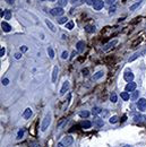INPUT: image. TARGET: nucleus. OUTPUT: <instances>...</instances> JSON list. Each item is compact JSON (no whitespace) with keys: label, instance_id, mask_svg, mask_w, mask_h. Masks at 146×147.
<instances>
[{"label":"nucleus","instance_id":"obj_1","mask_svg":"<svg viewBox=\"0 0 146 147\" xmlns=\"http://www.w3.org/2000/svg\"><path fill=\"white\" fill-rule=\"evenodd\" d=\"M50 123H51V114H47V116L44 117V119H43V121H42L41 130H42V131H45V130L48 129V127L50 126Z\"/></svg>","mask_w":146,"mask_h":147},{"label":"nucleus","instance_id":"obj_2","mask_svg":"<svg viewBox=\"0 0 146 147\" xmlns=\"http://www.w3.org/2000/svg\"><path fill=\"white\" fill-rule=\"evenodd\" d=\"M50 13H51V15H53V16H61V15L64 14V9H62V7H56V8L51 9Z\"/></svg>","mask_w":146,"mask_h":147},{"label":"nucleus","instance_id":"obj_3","mask_svg":"<svg viewBox=\"0 0 146 147\" xmlns=\"http://www.w3.org/2000/svg\"><path fill=\"white\" fill-rule=\"evenodd\" d=\"M137 108L141 111H144L146 109V100L145 99H139L137 101Z\"/></svg>","mask_w":146,"mask_h":147},{"label":"nucleus","instance_id":"obj_4","mask_svg":"<svg viewBox=\"0 0 146 147\" xmlns=\"http://www.w3.org/2000/svg\"><path fill=\"white\" fill-rule=\"evenodd\" d=\"M117 43H118V41H117V40H113V41H111V42L107 43L103 47V51H109V50H110V49H112L114 45H117Z\"/></svg>","mask_w":146,"mask_h":147},{"label":"nucleus","instance_id":"obj_5","mask_svg":"<svg viewBox=\"0 0 146 147\" xmlns=\"http://www.w3.org/2000/svg\"><path fill=\"white\" fill-rule=\"evenodd\" d=\"M61 143L64 144L65 146H70V145L74 143V138L71 137V136H67V137H65V138L62 139Z\"/></svg>","mask_w":146,"mask_h":147},{"label":"nucleus","instance_id":"obj_6","mask_svg":"<svg viewBox=\"0 0 146 147\" xmlns=\"http://www.w3.org/2000/svg\"><path fill=\"white\" fill-rule=\"evenodd\" d=\"M104 6V2L103 0H96L94 2V5H93V7H94L95 10H100V9H102Z\"/></svg>","mask_w":146,"mask_h":147},{"label":"nucleus","instance_id":"obj_7","mask_svg":"<svg viewBox=\"0 0 146 147\" xmlns=\"http://www.w3.org/2000/svg\"><path fill=\"white\" fill-rule=\"evenodd\" d=\"M136 83H133V82H130L128 83L127 85H126V92H134L135 89H136Z\"/></svg>","mask_w":146,"mask_h":147},{"label":"nucleus","instance_id":"obj_8","mask_svg":"<svg viewBox=\"0 0 146 147\" xmlns=\"http://www.w3.org/2000/svg\"><path fill=\"white\" fill-rule=\"evenodd\" d=\"M124 78H125V80L126 82H133V79H134V74L133 73H130V71H126L125 75H124Z\"/></svg>","mask_w":146,"mask_h":147},{"label":"nucleus","instance_id":"obj_9","mask_svg":"<svg viewBox=\"0 0 146 147\" xmlns=\"http://www.w3.org/2000/svg\"><path fill=\"white\" fill-rule=\"evenodd\" d=\"M68 88H69V83L65 82L64 85H62V87H61V89H60V95H65V94H66V92L68 91Z\"/></svg>","mask_w":146,"mask_h":147},{"label":"nucleus","instance_id":"obj_10","mask_svg":"<svg viewBox=\"0 0 146 147\" xmlns=\"http://www.w3.org/2000/svg\"><path fill=\"white\" fill-rule=\"evenodd\" d=\"M1 28H2V31H4V32H10V31H11V26L9 25L8 23L2 22V23H1Z\"/></svg>","mask_w":146,"mask_h":147},{"label":"nucleus","instance_id":"obj_11","mask_svg":"<svg viewBox=\"0 0 146 147\" xmlns=\"http://www.w3.org/2000/svg\"><path fill=\"white\" fill-rule=\"evenodd\" d=\"M79 126H81L82 128H84V129H87V128H91L92 123H91L90 121H87V120H83V121L79 122Z\"/></svg>","mask_w":146,"mask_h":147},{"label":"nucleus","instance_id":"obj_12","mask_svg":"<svg viewBox=\"0 0 146 147\" xmlns=\"http://www.w3.org/2000/svg\"><path fill=\"white\" fill-rule=\"evenodd\" d=\"M84 47H85V42H84V41H79V42H77V44H76V48H77L78 52L84 51Z\"/></svg>","mask_w":146,"mask_h":147},{"label":"nucleus","instance_id":"obj_13","mask_svg":"<svg viewBox=\"0 0 146 147\" xmlns=\"http://www.w3.org/2000/svg\"><path fill=\"white\" fill-rule=\"evenodd\" d=\"M32 110H31L30 108H27L25 110V111H24V113H23V118H24V119H30L31 118V116H32Z\"/></svg>","mask_w":146,"mask_h":147},{"label":"nucleus","instance_id":"obj_14","mask_svg":"<svg viewBox=\"0 0 146 147\" xmlns=\"http://www.w3.org/2000/svg\"><path fill=\"white\" fill-rule=\"evenodd\" d=\"M144 53H145V51L136 52V53H135V54H134L133 57H130V58H129V59H128V61H129V62H131V61H134V60H135V59H137L138 57H139V56H142V54H144Z\"/></svg>","mask_w":146,"mask_h":147},{"label":"nucleus","instance_id":"obj_15","mask_svg":"<svg viewBox=\"0 0 146 147\" xmlns=\"http://www.w3.org/2000/svg\"><path fill=\"white\" fill-rule=\"evenodd\" d=\"M57 76H58V67H57V66H54L53 71H52V83H56Z\"/></svg>","mask_w":146,"mask_h":147},{"label":"nucleus","instance_id":"obj_16","mask_svg":"<svg viewBox=\"0 0 146 147\" xmlns=\"http://www.w3.org/2000/svg\"><path fill=\"white\" fill-rule=\"evenodd\" d=\"M85 32H87V33H94L95 26L94 25H86L85 26Z\"/></svg>","mask_w":146,"mask_h":147},{"label":"nucleus","instance_id":"obj_17","mask_svg":"<svg viewBox=\"0 0 146 147\" xmlns=\"http://www.w3.org/2000/svg\"><path fill=\"white\" fill-rule=\"evenodd\" d=\"M103 75H104L103 71H97V73H96L94 76L92 77V79H93V80H97V79H100L101 77H103Z\"/></svg>","mask_w":146,"mask_h":147},{"label":"nucleus","instance_id":"obj_18","mask_svg":"<svg viewBox=\"0 0 146 147\" xmlns=\"http://www.w3.org/2000/svg\"><path fill=\"white\" fill-rule=\"evenodd\" d=\"M45 24H47L48 27H49V28L52 31V32H56V31H57V30H56V27H54V25H53V24H52V23L50 22L49 19H47V21H45Z\"/></svg>","mask_w":146,"mask_h":147},{"label":"nucleus","instance_id":"obj_19","mask_svg":"<svg viewBox=\"0 0 146 147\" xmlns=\"http://www.w3.org/2000/svg\"><path fill=\"white\" fill-rule=\"evenodd\" d=\"M129 97H130V96H129L128 92H122V93H121V99L124 100V101H128Z\"/></svg>","mask_w":146,"mask_h":147},{"label":"nucleus","instance_id":"obj_20","mask_svg":"<svg viewBox=\"0 0 146 147\" xmlns=\"http://www.w3.org/2000/svg\"><path fill=\"white\" fill-rule=\"evenodd\" d=\"M88 116H90V112H88V111H81V112H79V117L81 118H87L88 117Z\"/></svg>","mask_w":146,"mask_h":147},{"label":"nucleus","instance_id":"obj_21","mask_svg":"<svg viewBox=\"0 0 146 147\" xmlns=\"http://www.w3.org/2000/svg\"><path fill=\"white\" fill-rule=\"evenodd\" d=\"M48 54H49V57H50L51 59H53V58H54V52H53V49L50 48V47L48 48Z\"/></svg>","mask_w":146,"mask_h":147},{"label":"nucleus","instance_id":"obj_22","mask_svg":"<svg viewBox=\"0 0 146 147\" xmlns=\"http://www.w3.org/2000/svg\"><path fill=\"white\" fill-rule=\"evenodd\" d=\"M138 95H139V92L134 91L133 94H131V100H133V101H136V100L138 99Z\"/></svg>","mask_w":146,"mask_h":147},{"label":"nucleus","instance_id":"obj_23","mask_svg":"<svg viewBox=\"0 0 146 147\" xmlns=\"http://www.w3.org/2000/svg\"><path fill=\"white\" fill-rule=\"evenodd\" d=\"M109 121H110V123H117V122L119 121V118L117 117V116H113V117L110 118V120H109Z\"/></svg>","mask_w":146,"mask_h":147},{"label":"nucleus","instance_id":"obj_24","mask_svg":"<svg viewBox=\"0 0 146 147\" xmlns=\"http://www.w3.org/2000/svg\"><path fill=\"white\" fill-rule=\"evenodd\" d=\"M142 37H139V39H137L136 40V41H134L133 43H131V48H135V47H136V45H137V44H139L141 43V42H142Z\"/></svg>","mask_w":146,"mask_h":147},{"label":"nucleus","instance_id":"obj_25","mask_svg":"<svg viewBox=\"0 0 146 147\" xmlns=\"http://www.w3.org/2000/svg\"><path fill=\"white\" fill-rule=\"evenodd\" d=\"M139 5H141V1H137L136 4H134L133 6H130V10H131V11H134L136 8H138V7H139Z\"/></svg>","mask_w":146,"mask_h":147},{"label":"nucleus","instance_id":"obj_26","mask_svg":"<svg viewBox=\"0 0 146 147\" xmlns=\"http://www.w3.org/2000/svg\"><path fill=\"white\" fill-rule=\"evenodd\" d=\"M67 0H58V5L60 6V7H65V6H67Z\"/></svg>","mask_w":146,"mask_h":147},{"label":"nucleus","instance_id":"obj_27","mask_svg":"<svg viewBox=\"0 0 146 147\" xmlns=\"http://www.w3.org/2000/svg\"><path fill=\"white\" fill-rule=\"evenodd\" d=\"M110 100H111L112 103H116L117 102V94L116 93H112L111 96H110Z\"/></svg>","mask_w":146,"mask_h":147},{"label":"nucleus","instance_id":"obj_28","mask_svg":"<svg viewBox=\"0 0 146 147\" xmlns=\"http://www.w3.org/2000/svg\"><path fill=\"white\" fill-rule=\"evenodd\" d=\"M74 27V22L73 21H70V22H68L67 24H66V28H68V30H71Z\"/></svg>","mask_w":146,"mask_h":147},{"label":"nucleus","instance_id":"obj_29","mask_svg":"<svg viewBox=\"0 0 146 147\" xmlns=\"http://www.w3.org/2000/svg\"><path fill=\"white\" fill-rule=\"evenodd\" d=\"M102 111H101V109L100 108H93V110H92V113L93 114H99V113H101Z\"/></svg>","mask_w":146,"mask_h":147},{"label":"nucleus","instance_id":"obj_30","mask_svg":"<svg viewBox=\"0 0 146 147\" xmlns=\"http://www.w3.org/2000/svg\"><path fill=\"white\" fill-rule=\"evenodd\" d=\"M10 17H11L10 10H6V13H5V18H6V19H10Z\"/></svg>","mask_w":146,"mask_h":147},{"label":"nucleus","instance_id":"obj_31","mask_svg":"<svg viewBox=\"0 0 146 147\" xmlns=\"http://www.w3.org/2000/svg\"><path fill=\"white\" fill-rule=\"evenodd\" d=\"M58 23L59 24H64V23H67V17H61L58 19Z\"/></svg>","mask_w":146,"mask_h":147},{"label":"nucleus","instance_id":"obj_32","mask_svg":"<svg viewBox=\"0 0 146 147\" xmlns=\"http://www.w3.org/2000/svg\"><path fill=\"white\" fill-rule=\"evenodd\" d=\"M116 10H117L116 6H112L111 8L109 9V14H110V15H112V14H114V13H116Z\"/></svg>","mask_w":146,"mask_h":147},{"label":"nucleus","instance_id":"obj_33","mask_svg":"<svg viewBox=\"0 0 146 147\" xmlns=\"http://www.w3.org/2000/svg\"><path fill=\"white\" fill-rule=\"evenodd\" d=\"M23 136H24V130L22 129V130H19V131H18V135H17V139H21L22 137H23Z\"/></svg>","mask_w":146,"mask_h":147},{"label":"nucleus","instance_id":"obj_34","mask_svg":"<svg viewBox=\"0 0 146 147\" xmlns=\"http://www.w3.org/2000/svg\"><path fill=\"white\" fill-rule=\"evenodd\" d=\"M144 119H145V117H143V116H136V117H135V120H136V121H142Z\"/></svg>","mask_w":146,"mask_h":147},{"label":"nucleus","instance_id":"obj_35","mask_svg":"<svg viewBox=\"0 0 146 147\" xmlns=\"http://www.w3.org/2000/svg\"><path fill=\"white\" fill-rule=\"evenodd\" d=\"M86 1V4L87 5H90V6H93L94 5V2L96 1V0H85Z\"/></svg>","mask_w":146,"mask_h":147},{"label":"nucleus","instance_id":"obj_36","mask_svg":"<svg viewBox=\"0 0 146 147\" xmlns=\"http://www.w3.org/2000/svg\"><path fill=\"white\" fill-rule=\"evenodd\" d=\"M67 57H68V52L64 51V52H62V56H61V58H62V59H67Z\"/></svg>","mask_w":146,"mask_h":147},{"label":"nucleus","instance_id":"obj_37","mask_svg":"<svg viewBox=\"0 0 146 147\" xmlns=\"http://www.w3.org/2000/svg\"><path fill=\"white\" fill-rule=\"evenodd\" d=\"M95 123H96V125H97V126H100V127H101V126H103V121H102L101 119H97Z\"/></svg>","mask_w":146,"mask_h":147},{"label":"nucleus","instance_id":"obj_38","mask_svg":"<svg viewBox=\"0 0 146 147\" xmlns=\"http://www.w3.org/2000/svg\"><path fill=\"white\" fill-rule=\"evenodd\" d=\"M8 83H9V80L7 79V78L2 79V85H5V86H6V85H8Z\"/></svg>","mask_w":146,"mask_h":147},{"label":"nucleus","instance_id":"obj_39","mask_svg":"<svg viewBox=\"0 0 146 147\" xmlns=\"http://www.w3.org/2000/svg\"><path fill=\"white\" fill-rule=\"evenodd\" d=\"M105 2L109 5H112V4H114L116 2V0H105Z\"/></svg>","mask_w":146,"mask_h":147},{"label":"nucleus","instance_id":"obj_40","mask_svg":"<svg viewBox=\"0 0 146 147\" xmlns=\"http://www.w3.org/2000/svg\"><path fill=\"white\" fill-rule=\"evenodd\" d=\"M5 56V49L1 48V50H0V57H4Z\"/></svg>","mask_w":146,"mask_h":147},{"label":"nucleus","instance_id":"obj_41","mask_svg":"<svg viewBox=\"0 0 146 147\" xmlns=\"http://www.w3.org/2000/svg\"><path fill=\"white\" fill-rule=\"evenodd\" d=\"M27 51V47H21V52H26Z\"/></svg>","mask_w":146,"mask_h":147},{"label":"nucleus","instance_id":"obj_42","mask_svg":"<svg viewBox=\"0 0 146 147\" xmlns=\"http://www.w3.org/2000/svg\"><path fill=\"white\" fill-rule=\"evenodd\" d=\"M83 75H84V76H87V75H88V69H83Z\"/></svg>","mask_w":146,"mask_h":147},{"label":"nucleus","instance_id":"obj_43","mask_svg":"<svg viewBox=\"0 0 146 147\" xmlns=\"http://www.w3.org/2000/svg\"><path fill=\"white\" fill-rule=\"evenodd\" d=\"M21 57H22V53H16V54H15V58H16V59H21Z\"/></svg>","mask_w":146,"mask_h":147},{"label":"nucleus","instance_id":"obj_44","mask_svg":"<svg viewBox=\"0 0 146 147\" xmlns=\"http://www.w3.org/2000/svg\"><path fill=\"white\" fill-rule=\"evenodd\" d=\"M57 147H65V145L62 143H59L58 145H57Z\"/></svg>","mask_w":146,"mask_h":147},{"label":"nucleus","instance_id":"obj_45","mask_svg":"<svg viewBox=\"0 0 146 147\" xmlns=\"http://www.w3.org/2000/svg\"><path fill=\"white\" fill-rule=\"evenodd\" d=\"M7 1H8L9 4H14L15 2V0H7Z\"/></svg>","mask_w":146,"mask_h":147},{"label":"nucleus","instance_id":"obj_46","mask_svg":"<svg viewBox=\"0 0 146 147\" xmlns=\"http://www.w3.org/2000/svg\"><path fill=\"white\" fill-rule=\"evenodd\" d=\"M70 2H73L74 4V2H76V0H70Z\"/></svg>","mask_w":146,"mask_h":147},{"label":"nucleus","instance_id":"obj_47","mask_svg":"<svg viewBox=\"0 0 146 147\" xmlns=\"http://www.w3.org/2000/svg\"><path fill=\"white\" fill-rule=\"evenodd\" d=\"M124 147H131V146H129V145H126V146H124Z\"/></svg>","mask_w":146,"mask_h":147},{"label":"nucleus","instance_id":"obj_48","mask_svg":"<svg viewBox=\"0 0 146 147\" xmlns=\"http://www.w3.org/2000/svg\"><path fill=\"white\" fill-rule=\"evenodd\" d=\"M49 1H56V0H49Z\"/></svg>","mask_w":146,"mask_h":147},{"label":"nucleus","instance_id":"obj_49","mask_svg":"<svg viewBox=\"0 0 146 147\" xmlns=\"http://www.w3.org/2000/svg\"><path fill=\"white\" fill-rule=\"evenodd\" d=\"M138 1H139V0H138Z\"/></svg>","mask_w":146,"mask_h":147}]
</instances>
